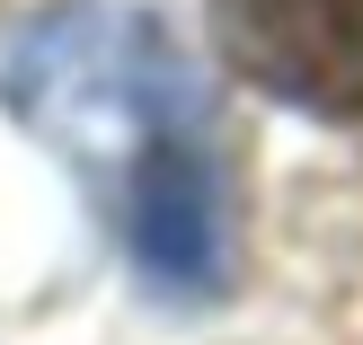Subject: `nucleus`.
<instances>
[{"label":"nucleus","instance_id":"f257e3e1","mask_svg":"<svg viewBox=\"0 0 363 345\" xmlns=\"http://www.w3.org/2000/svg\"><path fill=\"white\" fill-rule=\"evenodd\" d=\"M0 98L35 124V142H53L80 169L142 283L186 301L230 283L240 230L213 98L151 9L71 0L35 18L0 62Z\"/></svg>","mask_w":363,"mask_h":345},{"label":"nucleus","instance_id":"f03ea898","mask_svg":"<svg viewBox=\"0 0 363 345\" xmlns=\"http://www.w3.org/2000/svg\"><path fill=\"white\" fill-rule=\"evenodd\" d=\"M213 53L257 98L301 115H363V0H204Z\"/></svg>","mask_w":363,"mask_h":345}]
</instances>
